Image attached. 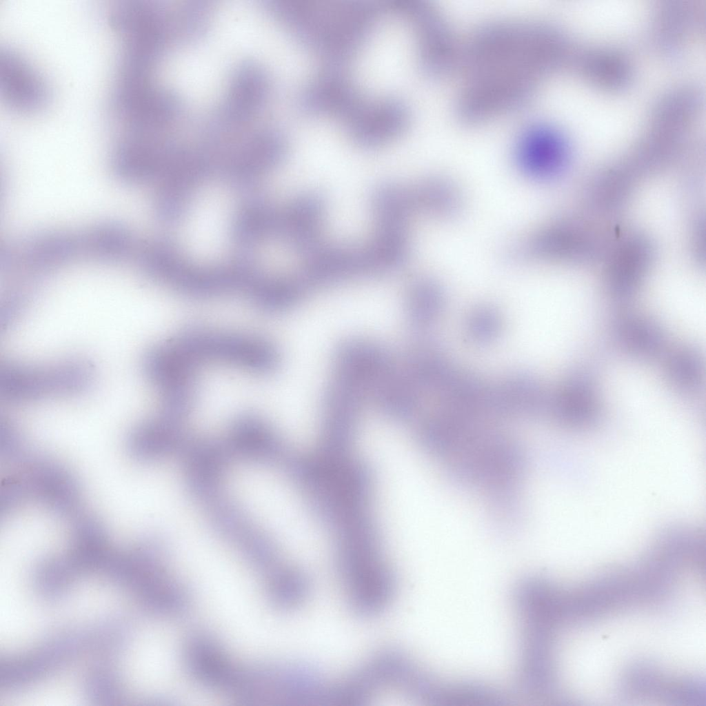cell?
<instances>
[{
	"mask_svg": "<svg viewBox=\"0 0 706 706\" xmlns=\"http://www.w3.org/2000/svg\"><path fill=\"white\" fill-rule=\"evenodd\" d=\"M161 547L146 541L121 552H112L103 571L114 583L132 591L149 612L172 616L190 601L185 587L168 572Z\"/></svg>",
	"mask_w": 706,
	"mask_h": 706,
	"instance_id": "3",
	"label": "cell"
},
{
	"mask_svg": "<svg viewBox=\"0 0 706 706\" xmlns=\"http://www.w3.org/2000/svg\"><path fill=\"white\" fill-rule=\"evenodd\" d=\"M84 689L88 698L97 704H116L122 699L123 689L119 679L108 669H99L91 672L85 680Z\"/></svg>",
	"mask_w": 706,
	"mask_h": 706,
	"instance_id": "29",
	"label": "cell"
},
{
	"mask_svg": "<svg viewBox=\"0 0 706 706\" xmlns=\"http://www.w3.org/2000/svg\"><path fill=\"white\" fill-rule=\"evenodd\" d=\"M20 481L30 494L61 516L68 515L79 505L80 491L75 478L60 464L46 458L28 465Z\"/></svg>",
	"mask_w": 706,
	"mask_h": 706,
	"instance_id": "12",
	"label": "cell"
},
{
	"mask_svg": "<svg viewBox=\"0 0 706 706\" xmlns=\"http://www.w3.org/2000/svg\"><path fill=\"white\" fill-rule=\"evenodd\" d=\"M501 319L496 310L490 307H481L470 314L467 330L469 337L478 343L492 341L498 334Z\"/></svg>",
	"mask_w": 706,
	"mask_h": 706,
	"instance_id": "32",
	"label": "cell"
},
{
	"mask_svg": "<svg viewBox=\"0 0 706 706\" xmlns=\"http://www.w3.org/2000/svg\"><path fill=\"white\" fill-rule=\"evenodd\" d=\"M410 8L423 71L435 79L448 77L459 68L463 48L452 26L442 12L430 3L418 1Z\"/></svg>",
	"mask_w": 706,
	"mask_h": 706,
	"instance_id": "5",
	"label": "cell"
},
{
	"mask_svg": "<svg viewBox=\"0 0 706 706\" xmlns=\"http://www.w3.org/2000/svg\"><path fill=\"white\" fill-rule=\"evenodd\" d=\"M279 214L261 205H250L236 215L232 234L237 243L250 245L279 234Z\"/></svg>",
	"mask_w": 706,
	"mask_h": 706,
	"instance_id": "26",
	"label": "cell"
},
{
	"mask_svg": "<svg viewBox=\"0 0 706 706\" xmlns=\"http://www.w3.org/2000/svg\"><path fill=\"white\" fill-rule=\"evenodd\" d=\"M411 193L414 208H422L436 217L454 218L461 211L460 194L447 179H425Z\"/></svg>",
	"mask_w": 706,
	"mask_h": 706,
	"instance_id": "23",
	"label": "cell"
},
{
	"mask_svg": "<svg viewBox=\"0 0 706 706\" xmlns=\"http://www.w3.org/2000/svg\"><path fill=\"white\" fill-rule=\"evenodd\" d=\"M185 665L190 675L208 688L230 694L239 665L210 635L196 633L185 641Z\"/></svg>",
	"mask_w": 706,
	"mask_h": 706,
	"instance_id": "13",
	"label": "cell"
},
{
	"mask_svg": "<svg viewBox=\"0 0 706 706\" xmlns=\"http://www.w3.org/2000/svg\"><path fill=\"white\" fill-rule=\"evenodd\" d=\"M68 558L78 573L103 569L111 551L103 525L92 516L77 521L73 526Z\"/></svg>",
	"mask_w": 706,
	"mask_h": 706,
	"instance_id": "21",
	"label": "cell"
},
{
	"mask_svg": "<svg viewBox=\"0 0 706 706\" xmlns=\"http://www.w3.org/2000/svg\"><path fill=\"white\" fill-rule=\"evenodd\" d=\"M324 211L323 199L306 194L296 199L281 214L280 234H283L299 251L312 254L317 248L319 232Z\"/></svg>",
	"mask_w": 706,
	"mask_h": 706,
	"instance_id": "16",
	"label": "cell"
},
{
	"mask_svg": "<svg viewBox=\"0 0 706 706\" xmlns=\"http://www.w3.org/2000/svg\"><path fill=\"white\" fill-rule=\"evenodd\" d=\"M79 573L66 556L50 558L39 563L34 572V585L46 598L57 599L73 584Z\"/></svg>",
	"mask_w": 706,
	"mask_h": 706,
	"instance_id": "27",
	"label": "cell"
},
{
	"mask_svg": "<svg viewBox=\"0 0 706 706\" xmlns=\"http://www.w3.org/2000/svg\"><path fill=\"white\" fill-rule=\"evenodd\" d=\"M75 243L65 236H52L42 239L30 250V258L34 265H53L72 255Z\"/></svg>",
	"mask_w": 706,
	"mask_h": 706,
	"instance_id": "30",
	"label": "cell"
},
{
	"mask_svg": "<svg viewBox=\"0 0 706 706\" xmlns=\"http://www.w3.org/2000/svg\"><path fill=\"white\" fill-rule=\"evenodd\" d=\"M360 403L357 393L330 387L321 432V454L336 459L347 458L356 437Z\"/></svg>",
	"mask_w": 706,
	"mask_h": 706,
	"instance_id": "11",
	"label": "cell"
},
{
	"mask_svg": "<svg viewBox=\"0 0 706 706\" xmlns=\"http://www.w3.org/2000/svg\"><path fill=\"white\" fill-rule=\"evenodd\" d=\"M444 294L442 288L432 279H421L412 286L408 301L409 319L417 330L432 326L442 312Z\"/></svg>",
	"mask_w": 706,
	"mask_h": 706,
	"instance_id": "25",
	"label": "cell"
},
{
	"mask_svg": "<svg viewBox=\"0 0 706 706\" xmlns=\"http://www.w3.org/2000/svg\"><path fill=\"white\" fill-rule=\"evenodd\" d=\"M549 403L556 418L565 425H588L600 412L594 382L583 372L570 375Z\"/></svg>",
	"mask_w": 706,
	"mask_h": 706,
	"instance_id": "14",
	"label": "cell"
},
{
	"mask_svg": "<svg viewBox=\"0 0 706 706\" xmlns=\"http://www.w3.org/2000/svg\"><path fill=\"white\" fill-rule=\"evenodd\" d=\"M667 375L671 383L683 392H696L701 385L703 363L697 352L689 347L676 350L669 356Z\"/></svg>",
	"mask_w": 706,
	"mask_h": 706,
	"instance_id": "28",
	"label": "cell"
},
{
	"mask_svg": "<svg viewBox=\"0 0 706 706\" xmlns=\"http://www.w3.org/2000/svg\"><path fill=\"white\" fill-rule=\"evenodd\" d=\"M186 484L196 498L209 503L219 496L225 463L223 447L212 441L193 444L188 449Z\"/></svg>",
	"mask_w": 706,
	"mask_h": 706,
	"instance_id": "15",
	"label": "cell"
},
{
	"mask_svg": "<svg viewBox=\"0 0 706 706\" xmlns=\"http://www.w3.org/2000/svg\"><path fill=\"white\" fill-rule=\"evenodd\" d=\"M180 423L161 416L145 421L129 432L127 447L139 461H154L174 452L183 441Z\"/></svg>",
	"mask_w": 706,
	"mask_h": 706,
	"instance_id": "17",
	"label": "cell"
},
{
	"mask_svg": "<svg viewBox=\"0 0 706 706\" xmlns=\"http://www.w3.org/2000/svg\"><path fill=\"white\" fill-rule=\"evenodd\" d=\"M254 272L245 264L197 268L177 256L171 263L165 283L186 295L207 298L250 290Z\"/></svg>",
	"mask_w": 706,
	"mask_h": 706,
	"instance_id": "7",
	"label": "cell"
},
{
	"mask_svg": "<svg viewBox=\"0 0 706 706\" xmlns=\"http://www.w3.org/2000/svg\"><path fill=\"white\" fill-rule=\"evenodd\" d=\"M230 443L242 455L265 463L274 461L283 450L278 434L261 418L251 414L241 415L234 421Z\"/></svg>",
	"mask_w": 706,
	"mask_h": 706,
	"instance_id": "18",
	"label": "cell"
},
{
	"mask_svg": "<svg viewBox=\"0 0 706 706\" xmlns=\"http://www.w3.org/2000/svg\"><path fill=\"white\" fill-rule=\"evenodd\" d=\"M288 473L312 516L334 534L369 511L373 475L363 462L302 456L290 461Z\"/></svg>",
	"mask_w": 706,
	"mask_h": 706,
	"instance_id": "2",
	"label": "cell"
},
{
	"mask_svg": "<svg viewBox=\"0 0 706 706\" xmlns=\"http://www.w3.org/2000/svg\"><path fill=\"white\" fill-rule=\"evenodd\" d=\"M566 155L564 138L554 125L533 122L516 136L513 158L523 174L534 179H547L563 165Z\"/></svg>",
	"mask_w": 706,
	"mask_h": 706,
	"instance_id": "9",
	"label": "cell"
},
{
	"mask_svg": "<svg viewBox=\"0 0 706 706\" xmlns=\"http://www.w3.org/2000/svg\"><path fill=\"white\" fill-rule=\"evenodd\" d=\"M394 375L390 371L379 385V403L387 417L405 421L412 416L417 407L416 385L410 375L408 379Z\"/></svg>",
	"mask_w": 706,
	"mask_h": 706,
	"instance_id": "24",
	"label": "cell"
},
{
	"mask_svg": "<svg viewBox=\"0 0 706 706\" xmlns=\"http://www.w3.org/2000/svg\"><path fill=\"white\" fill-rule=\"evenodd\" d=\"M266 581L269 600L282 610L301 606L310 594L307 574L296 567L279 564L266 575Z\"/></svg>",
	"mask_w": 706,
	"mask_h": 706,
	"instance_id": "22",
	"label": "cell"
},
{
	"mask_svg": "<svg viewBox=\"0 0 706 706\" xmlns=\"http://www.w3.org/2000/svg\"><path fill=\"white\" fill-rule=\"evenodd\" d=\"M546 403L537 381L525 374L511 376L491 390L492 412L499 416L533 415Z\"/></svg>",
	"mask_w": 706,
	"mask_h": 706,
	"instance_id": "19",
	"label": "cell"
},
{
	"mask_svg": "<svg viewBox=\"0 0 706 706\" xmlns=\"http://www.w3.org/2000/svg\"><path fill=\"white\" fill-rule=\"evenodd\" d=\"M380 272L379 263L370 246L329 248L316 249L310 254L299 278L307 289Z\"/></svg>",
	"mask_w": 706,
	"mask_h": 706,
	"instance_id": "10",
	"label": "cell"
},
{
	"mask_svg": "<svg viewBox=\"0 0 706 706\" xmlns=\"http://www.w3.org/2000/svg\"><path fill=\"white\" fill-rule=\"evenodd\" d=\"M177 341L199 365L219 361L257 372H268L277 364V354L272 346L254 337L191 329L181 334Z\"/></svg>",
	"mask_w": 706,
	"mask_h": 706,
	"instance_id": "4",
	"label": "cell"
},
{
	"mask_svg": "<svg viewBox=\"0 0 706 706\" xmlns=\"http://www.w3.org/2000/svg\"><path fill=\"white\" fill-rule=\"evenodd\" d=\"M126 231L117 225H108L99 228L91 236V245L95 252L104 259L122 254L129 245Z\"/></svg>",
	"mask_w": 706,
	"mask_h": 706,
	"instance_id": "31",
	"label": "cell"
},
{
	"mask_svg": "<svg viewBox=\"0 0 706 706\" xmlns=\"http://www.w3.org/2000/svg\"><path fill=\"white\" fill-rule=\"evenodd\" d=\"M618 345L629 355L649 359L658 355L665 344V336L654 321L638 314L618 317L612 326Z\"/></svg>",
	"mask_w": 706,
	"mask_h": 706,
	"instance_id": "20",
	"label": "cell"
},
{
	"mask_svg": "<svg viewBox=\"0 0 706 706\" xmlns=\"http://www.w3.org/2000/svg\"><path fill=\"white\" fill-rule=\"evenodd\" d=\"M549 26L534 20L503 19L479 27L462 48L464 82L456 114L478 125L526 105L561 52Z\"/></svg>",
	"mask_w": 706,
	"mask_h": 706,
	"instance_id": "1",
	"label": "cell"
},
{
	"mask_svg": "<svg viewBox=\"0 0 706 706\" xmlns=\"http://www.w3.org/2000/svg\"><path fill=\"white\" fill-rule=\"evenodd\" d=\"M90 640L83 634H65L28 654L1 659V688L19 689L46 677L73 659Z\"/></svg>",
	"mask_w": 706,
	"mask_h": 706,
	"instance_id": "6",
	"label": "cell"
},
{
	"mask_svg": "<svg viewBox=\"0 0 706 706\" xmlns=\"http://www.w3.org/2000/svg\"><path fill=\"white\" fill-rule=\"evenodd\" d=\"M0 94L10 110L24 115L43 110L50 99L43 77L23 56L7 48L0 50Z\"/></svg>",
	"mask_w": 706,
	"mask_h": 706,
	"instance_id": "8",
	"label": "cell"
}]
</instances>
